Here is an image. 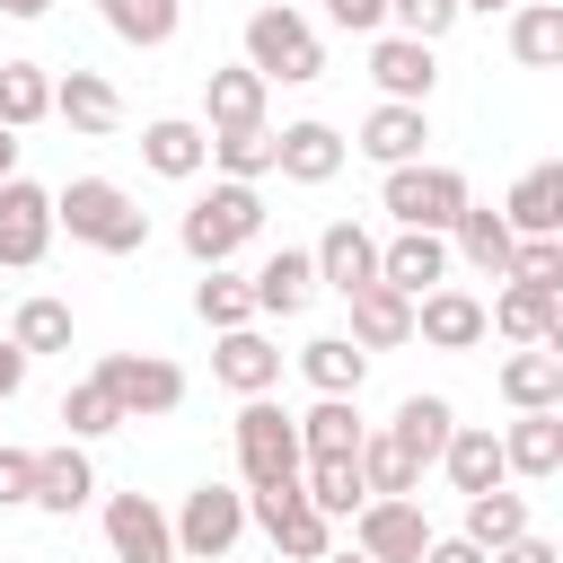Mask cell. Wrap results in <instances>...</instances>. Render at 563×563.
<instances>
[{"mask_svg": "<svg viewBox=\"0 0 563 563\" xmlns=\"http://www.w3.org/2000/svg\"><path fill=\"white\" fill-rule=\"evenodd\" d=\"M53 229H70V246H97V255H141L150 246V211L114 176H70L53 194Z\"/></svg>", "mask_w": 563, "mask_h": 563, "instance_id": "6da1fadb", "label": "cell"}, {"mask_svg": "<svg viewBox=\"0 0 563 563\" xmlns=\"http://www.w3.org/2000/svg\"><path fill=\"white\" fill-rule=\"evenodd\" d=\"M246 70H264V79H282V88H308V79H325V35H317L290 0H264V9L246 18Z\"/></svg>", "mask_w": 563, "mask_h": 563, "instance_id": "7a4b0ae2", "label": "cell"}, {"mask_svg": "<svg viewBox=\"0 0 563 563\" xmlns=\"http://www.w3.org/2000/svg\"><path fill=\"white\" fill-rule=\"evenodd\" d=\"M466 202H475L466 176L440 167V158H405V167H387V185H378V211H387L396 229H440V238H449V220H457Z\"/></svg>", "mask_w": 563, "mask_h": 563, "instance_id": "3957f363", "label": "cell"}, {"mask_svg": "<svg viewBox=\"0 0 563 563\" xmlns=\"http://www.w3.org/2000/svg\"><path fill=\"white\" fill-rule=\"evenodd\" d=\"M255 229H264V194H255V185H238V176H220L211 194H194V211H185V229H176V238H185V255H194V264H229Z\"/></svg>", "mask_w": 563, "mask_h": 563, "instance_id": "277c9868", "label": "cell"}, {"mask_svg": "<svg viewBox=\"0 0 563 563\" xmlns=\"http://www.w3.org/2000/svg\"><path fill=\"white\" fill-rule=\"evenodd\" d=\"M167 528H176V554L185 563H229V545L246 537V493L238 484H194L167 510Z\"/></svg>", "mask_w": 563, "mask_h": 563, "instance_id": "5b68a950", "label": "cell"}, {"mask_svg": "<svg viewBox=\"0 0 563 563\" xmlns=\"http://www.w3.org/2000/svg\"><path fill=\"white\" fill-rule=\"evenodd\" d=\"M97 387L123 405V422H158V413L185 405V369L167 352H106L97 361Z\"/></svg>", "mask_w": 563, "mask_h": 563, "instance_id": "8992f818", "label": "cell"}, {"mask_svg": "<svg viewBox=\"0 0 563 563\" xmlns=\"http://www.w3.org/2000/svg\"><path fill=\"white\" fill-rule=\"evenodd\" d=\"M238 475H246V493L299 475V422L273 396H238Z\"/></svg>", "mask_w": 563, "mask_h": 563, "instance_id": "52a82bcc", "label": "cell"}, {"mask_svg": "<svg viewBox=\"0 0 563 563\" xmlns=\"http://www.w3.org/2000/svg\"><path fill=\"white\" fill-rule=\"evenodd\" d=\"M352 545H361L369 563H422L431 519H422V501H413V493H369V501L352 510Z\"/></svg>", "mask_w": 563, "mask_h": 563, "instance_id": "ba28073f", "label": "cell"}, {"mask_svg": "<svg viewBox=\"0 0 563 563\" xmlns=\"http://www.w3.org/2000/svg\"><path fill=\"white\" fill-rule=\"evenodd\" d=\"M53 238H62V229H53V194L26 185V176H0V264H9V273H35Z\"/></svg>", "mask_w": 563, "mask_h": 563, "instance_id": "9c48e42d", "label": "cell"}, {"mask_svg": "<svg viewBox=\"0 0 563 563\" xmlns=\"http://www.w3.org/2000/svg\"><path fill=\"white\" fill-rule=\"evenodd\" d=\"M369 79H378V97H396V106H431V88H440V44H413V35L378 26V35H369Z\"/></svg>", "mask_w": 563, "mask_h": 563, "instance_id": "30bf717a", "label": "cell"}, {"mask_svg": "<svg viewBox=\"0 0 563 563\" xmlns=\"http://www.w3.org/2000/svg\"><path fill=\"white\" fill-rule=\"evenodd\" d=\"M501 475H519V484H554V475H563V405L510 413V431H501Z\"/></svg>", "mask_w": 563, "mask_h": 563, "instance_id": "8fae6325", "label": "cell"}, {"mask_svg": "<svg viewBox=\"0 0 563 563\" xmlns=\"http://www.w3.org/2000/svg\"><path fill=\"white\" fill-rule=\"evenodd\" d=\"M88 501H97V466H88V449H79V440H62V449H35L26 510H44V519H70V510H88Z\"/></svg>", "mask_w": 563, "mask_h": 563, "instance_id": "7c38bea8", "label": "cell"}, {"mask_svg": "<svg viewBox=\"0 0 563 563\" xmlns=\"http://www.w3.org/2000/svg\"><path fill=\"white\" fill-rule=\"evenodd\" d=\"M273 176H290V185H334V176H343V132L317 123V114L282 123V132H273Z\"/></svg>", "mask_w": 563, "mask_h": 563, "instance_id": "4fadbf2b", "label": "cell"}, {"mask_svg": "<svg viewBox=\"0 0 563 563\" xmlns=\"http://www.w3.org/2000/svg\"><path fill=\"white\" fill-rule=\"evenodd\" d=\"M484 334H510V343H563V290L501 282L493 308H484Z\"/></svg>", "mask_w": 563, "mask_h": 563, "instance_id": "5bb4252c", "label": "cell"}, {"mask_svg": "<svg viewBox=\"0 0 563 563\" xmlns=\"http://www.w3.org/2000/svg\"><path fill=\"white\" fill-rule=\"evenodd\" d=\"M413 343H431V352H475V343H484V299L457 290V282L422 290V299H413Z\"/></svg>", "mask_w": 563, "mask_h": 563, "instance_id": "9a60e30c", "label": "cell"}, {"mask_svg": "<svg viewBox=\"0 0 563 563\" xmlns=\"http://www.w3.org/2000/svg\"><path fill=\"white\" fill-rule=\"evenodd\" d=\"M106 545H114V563H167L176 528H167V510L150 493H114L106 501Z\"/></svg>", "mask_w": 563, "mask_h": 563, "instance_id": "2e32d148", "label": "cell"}, {"mask_svg": "<svg viewBox=\"0 0 563 563\" xmlns=\"http://www.w3.org/2000/svg\"><path fill=\"white\" fill-rule=\"evenodd\" d=\"M352 150H361V158H378V167H405V158H422V150H431V114H422V106H396V97H378V106L361 114Z\"/></svg>", "mask_w": 563, "mask_h": 563, "instance_id": "e0dca14e", "label": "cell"}, {"mask_svg": "<svg viewBox=\"0 0 563 563\" xmlns=\"http://www.w3.org/2000/svg\"><path fill=\"white\" fill-rule=\"evenodd\" d=\"M141 167L167 176V185H194L211 167V132L194 114H158V123H141Z\"/></svg>", "mask_w": 563, "mask_h": 563, "instance_id": "ac0fdd59", "label": "cell"}, {"mask_svg": "<svg viewBox=\"0 0 563 563\" xmlns=\"http://www.w3.org/2000/svg\"><path fill=\"white\" fill-rule=\"evenodd\" d=\"M378 282L405 290V299L440 290V282H449V238H440V229H396V238L378 246Z\"/></svg>", "mask_w": 563, "mask_h": 563, "instance_id": "d6986e66", "label": "cell"}, {"mask_svg": "<svg viewBox=\"0 0 563 563\" xmlns=\"http://www.w3.org/2000/svg\"><path fill=\"white\" fill-rule=\"evenodd\" d=\"M211 378H220L229 396H273V387H282V352H273V334L229 325V334L211 343Z\"/></svg>", "mask_w": 563, "mask_h": 563, "instance_id": "ffe728a7", "label": "cell"}, {"mask_svg": "<svg viewBox=\"0 0 563 563\" xmlns=\"http://www.w3.org/2000/svg\"><path fill=\"white\" fill-rule=\"evenodd\" d=\"M53 114H62L79 141L123 132V97H114V79H106V70H62V79H53Z\"/></svg>", "mask_w": 563, "mask_h": 563, "instance_id": "44dd1931", "label": "cell"}, {"mask_svg": "<svg viewBox=\"0 0 563 563\" xmlns=\"http://www.w3.org/2000/svg\"><path fill=\"white\" fill-rule=\"evenodd\" d=\"M308 255H317V290H343V299H352V290L378 282V238H369L361 220H334Z\"/></svg>", "mask_w": 563, "mask_h": 563, "instance_id": "7402d4cb", "label": "cell"}, {"mask_svg": "<svg viewBox=\"0 0 563 563\" xmlns=\"http://www.w3.org/2000/svg\"><path fill=\"white\" fill-rule=\"evenodd\" d=\"M246 290H255V317H299V308L317 299V255H308V246H273V255L246 273Z\"/></svg>", "mask_w": 563, "mask_h": 563, "instance_id": "603a6c76", "label": "cell"}, {"mask_svg": "<svg viewBox=\"0 0 563 563\" xmlns=\"http://www.w3.org/2000/svg\"><path fill=\"white\" fill-rule=\"evenodd\" d=\"M264 97L273 79L229 62V70H202V132H238V123H264Z\"/></svg>", "mask_w": 563, "mask_h": 563, "instance_id": "cb8c5ba5", "label": "cell"}, {"mask_svg": "<svg viewBox=\"0 0 563 563\" xmlns=\"http://www.w3.org/2000/svg\"><path fill=\"white\" fill-rule=\"evenodd\" d=\"M378 431H387V440H396V449H405L413 466H440V449H449V431H457V405H449V396H422V387H413V396H405V405H396V413H387Z\"/></svg>", "mask_w": 563, "mask_h": 563, "instance_id": "d4e9b609", "label": "cell"}, {"mask_svg": "<svg viewBox=\"0 0 563 563\" xmlns=\"http://www.w3.org/2000/svg\"><path fill=\"white\" fill-rule=\"evenodd\" d=\"M501 220H510V238H563V167H554V158L528 167V176L501 194Z\"/></svg>", "mask_w": 563, "mask_h": 563, "instance_id": "484cf974", "label": "cell"}, {"mask_svg": "<svg viewBox=\"0 0 563 563\" xmlns=\"http://www.w3.org/2000/svg\"><path fill=\"white\" fill-rule=\"evenodd\" d=\"M493 387L510 396V413H528V405H563V343H519V352L493 369Z\"/></svg>", "mask_w": 563, "mask_h": 563, "instance_id": "4316f807", "label": "cell"}, {"mask_svg": "<svg viewBox=\"0 0 563 563\" xmlns=\"http://www.w3.org/2000/svg\"><path fill=\"white\" fill-rule=\"evenodd\" d=\"M343 334L361 352H396V343H413V299L387 290V282H369V290H352V325Z\"/></svg>", "mask_w": 563, "mask_h": 563, "instance_id": "83f0119b", "label": "cell"}, {"mask_svg": "<svg viewBox=\"0 0 563 563\" xmlns=\"http://www.w3.org/2000/svg\"><path fill=\"white\" fill-rule=\"evenodd\" d=\"M440 475H449L457 493H493V484H510V475H501V431H493V422H457L449 449H440Z\"/></svg>", "mask_w": 563, "mask_h": 563, "instance_id": "f1b7e54d", "label": "cell"}, {"mask_svg": "<svg viewBox=\"0 0 563 563\" xmlns=\"http://www.w3.org/2000/svg\"><path fill=\"white\" fill-rule=\"evenodd\" d=\"M449 255H466L484 282H501V273H510V220H501L493 202H466V211L449 220Z\"/></svg>", "mask_w": 563, "mask_h": 563, "instance_id": "f546056e", "label": "cell"}, {"mask_svg": "<svg viewBox=\"0 0 563 563\" xmlns=\"http://www.w3.org/2000/svg\"><path fill=\"white\" fill-rule=\"evenodd\" d=\"M299 378H308L317 396H361L369 352H361L352 334H308V343H299Z\"/></svg>", "mask_w": 563, "mask_h": 563, "instance_id": "4dcf8cb0", "label": "cell"}, {"mask_svg": "<svg viewBox=\"0 0 563 563\" xmlns=\"http://www.w3.org/2000/svg\"><path fill=\"white\" fill-rule=\"evenodd\" d=\"M0 334H9L26 361H44V352H70V334H79V325H70V299L35 290V299H18V308H9V325H0Z\"/></svg>", "mask_w": 563, "mask_h": 563, "instance_id": "1f68e13d", "label": "cell"}, {"mask_svg": "<svg viewBox=\"0 0 563 563\" xmlns=\"http://www.w3.org/2000/svg\"><path fill=\"white\" fill-rule=\"evenodd\" d=\"M290 422H299V457H352V449H361V431H369L352 396H317V405H308V413H290Z\"/></svg>", "mask_w": 563, "mask_h": 563, "instance_id": "d6a6232c", "label": "cell"}, {"mask_svg": "<svg viewBox=\"0 0 563 563\" xmlns=\"http://www.w3.org/2000/svg\"><path fill=\"white\" fill-rule=\"evenodd\" d=\"M510 62L519 70H554L563 62V0H519L510 9Z\"/></svg>", "mask_w": 563, "mask_h": 563, "instance_id": "836d02e7", "label": "cell"}, {"mask_svg": "<svg viewBox=\"0 0 563 563\" xmlns=\"http://www.w3.org/2000/svg\"><path fill=\"white\" fill-rule=\"evenodd\" d=\"M299 493H308L325 519H352V510L369 501V484H361V457H299Z\"/></svg>", "mask_w": 563, "mask_h": 563, "instance_id": "e575fe53", "label": "cell"}, {"mask_svg": "<svg viewBox=\"0 0 563 563\" xmlns=\"http://www.w3.org/2000/svg\"><path fill=\"white\" fill-rule=\"evenodd\" d=\"M537 519H528V493H510V484H493V493H466V528L457 537H475L484 554L493 545H510V537H528Z\"/></svg>", "mask_w": 563, "mask_h": 563, "instance_id": "d590c367", "label": "cell"}, {"mask_svg": "<svg viewBox=\"0 0 563 563\" xmlns=\"http://www.w3.org/2000/svg\"><path fill=\"white\" fill-rule=\"evenodd\" d=\"M97 18H106L123 44L158 53V44H176V26H185V0H97Z\"/></svg>", "mask_w": 563, "mask_h": 563, "instance_id": "8d00e7d4", "label": "cell"}, {"mask_svg": "<svg viewBox=\"0 0 563 563\" xmlns=\"http://www.w3.org/2000/svg\"><path fill=\"white\" fill-rule=\"evenodd\" d=\"M194 317H202L211 334H229V325H255V290H246V273H229V264H202V282H194Z\"/></svg>", "mask_w": 563, "mask_h": 563, "instance_id": "74e56055", "label": "cell"}, {"mask_svg": "<svg viewBox=\"0 0 563 563\" xmlns=\"http://www.w3.org/2000/svg\"><path fill=\"white\" fill-rule=\"evenodd\" d=\"M44 114H53V70H44V62H0V123L26 132V123H44Z\"/></svg>", "mask_w": 563, "mask_h": 563, "instance_id": "f35d334b", "label": "cell"}, {"mask_svg": "<svg viewBox=\"0 0 563 563\" xmlns=\"http://www.w3.org/2000/svg\"><path fill=\"white\" fill-rule=\"evenodd\" d=\"M211 167H220V176H238V185H264V176H273V123L211 132Z\"/></svg>", "mask_w": 563, "mask_h": 563, "instance_id": "ab89813d", "label": "cell"}, {"mask_svg": "<svg viewBox=\"0 0 563 563\" xmlns=\"http://www.w3.org/2000/svg\"><path fill=\"white\" fill-rule=\"evenodd\" d=\"M62 422H70V440H106V431H123V405L97 387V369L88 378H70L62 387Z\"/></svg>", "mask_w": 563, "mask_h": 563, "instance_id": "60d3db41", "label": "cell"}, {"mask_svg": "<svg viewBox=\"0 0 563 563\" xmlns=\"http://www.w3.org/2000/svg\"><path fill=\"white\" fill-rule=\"evenodd\" d=\"M352 457H361V484H369V493H422V466H413L387 431H361V449H352Z\"/></svg>", "mask_w": 563, "mask_h": 563, "instance_id": "b9f144b4", "label": "cell"}, {"mask_svg": "<svg viewBox=\"0 0 563 563\" xmlns=\"http://www.w3.org/2000/svg\"><path fill=\"white\" fill-rule=\"evenodd\" d=\"M501 282H537V290H563V238H510V273Z\"/></svg>", "mask_w": 563, "mask_h": 563, "instance_id": "7bdbcfd3", "label": "cell"}, {"mask_svg": "<svg viewBox=\"0 0 563 563\" xmlns=\"http://www.w3.org/2000/svg\"><path fill=\"white\" fill-rule=\"evenodd\" d=\"M457 18H466L457 0H387V26H396V35H413V44H440Z\"/></svg>", "mask_w": 563, "mask_h": 563, "instance_id": "ee69618b", "label": "cell"}, {"mask_svg": "<svg viewBox=\"0 0 563 563\" xmlns=\"http://www.w3.org/2000/svg\"><path fill=\"white\" fill-rule=\"evenodd\" d=\"M325 9V26H343V35H378L387 26V0H317Z\"/></svg>", "mask_w": 563, "mask_h": 563, "instance_id": "f6af8a7d", "label": "cell"}, {"mask_svg": "<svg viewBox=\"0 0 563 563\" xmlns=\"http://www.w3.org/2000/svg\"><path fill=\"white\" fill-rule=\"evenodd\" d=\"M26 484H35V449H0V510H26Z\"/></svg>", "mask_w": 563, "mask_h": 563, "instance_id": "bcb514c9", "label": "cell"}, {"mask_svg": "<svg viewBox=\"0 0 563 563\" xmlns=\"http://www.w3.org/2000/svg\"><path fill=\"white\" fill-rule=\"evenodd\" d=\"M422 563H493V554H484L475 537H431V545H422Z\"/></svg>", "mask_w": 563, "mask_h": 563, "instance_id": "7dc6e473", "label": "cell"}, {"mask_svg": "<svg viewBox=\"0 0 563 563\" xmlns=\"http://www.w3.org/2000/svg\"><path fill=\"white\" fill-rule=\"evenodd\" d=\"M493 563H563V554H554V545H545V537L528 528V537H510V545H493Z\"/></svg>", "mask_w": 563, "mask_h": 563, "instance_id": "c3c4849f", "label": "cell"}, {"mask_svg": "<svg viewBox=\"0 0 563 563\" xmlns=\"http://www.w3.org/2000/svg\"><path fill=\"white\" fill-rule=\"evenodd\" d=\"M18 387H26V352H18V343H9V334H0V405H9V396H18Z\"/></svg>", "mask_w": 563, "mask_h": 563, "instance_id": "681fc988", "label": "cell"}, {"mask_svg": "<svg viewBox=\"0 0 563 563\" xmlns=\"http://www.w3.org/2000/svg\"><path fill=\"white\" fill-rule=\"evenodd\" d=\"M18 150H26V141H18L9 123H0V176H18Z\"/></svg>", "mask_w": 563, "mask_h": 563, "instance_id": "f907efd6", "label": "cell"}, {"mask_svg": "<svg viewBox=\"0 0 563 563\" xmlns=\"http://www.w3.org/2000/svg\"><path fill=\"white\" fill-rule=\"evenodd\" d=\"M457 9H475V18H510L519 0H457Z\"/></svg>", "mask_w": 563, "mask_h": 563, "instance_id": "816d5d0a", "label": "cell"}, {"mask_svg": "<svg viewBox=\"0 0 563 563\" xmlns=\"http://www.w3.org/2000/svg\"><path fill=\"white\" fill-rule=\"evenodd\" d=\"M53 0H0V18H44Z\"/></svg>", "mask_w": 563, "mask_h": 563, "instance_id": "f5cc1de1", "label": "cell"}, {"mask_svg": "<svg viewBox=\"0 0 563 563\" xmlns=\"http://www.w3.org/2000/svg\"><path fill=\"white\" fill-rule=\"evenodd\" d=\"M317 563H369V554H361V545H352V554H334V545H325V554H317Z\"/></svg>", "mask_w": 563, "mask_h": 563, "instance_id": "db71d44e", "label": "cell"}, {"mask_svg": "<svg viewBox=\"0 0 563 563\" xmlns=\"http://www.w3.org/2000/svg\"><path fill=\"white\" fill-rule=\"evenodd\" d=\"M167 563H185V554H167Z\"/></svg>", "mask_w": 563, "mask_h": 563, "instance_id": "11a10c76", "label": "cell"}]
</instances>
